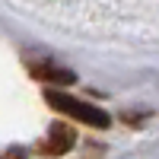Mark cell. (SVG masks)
<instances>
[{"mask_svg": "<svg viewBox=\"0 0 159 159\" xmlns=\"http://www.w3.org/2000/svg\"><path fill=\"white\" fill-rule=\"evenodd\" d=\"M7 159H25V156H19V153H10V156H7Z\"/></svg>", "mask_w": 159, "mask_h": 159, "instance_id": "3957f363", "label": "cell"}, {"mask_svg": "<svg viewBox=\"0 0 159 159\" xmlns=\"http://www.w3.org/2000/svg\"><path fill=\"white\" fill-rule=\"evenodd\" d=\"M73 140H76L73 127H67V124H54V127L48 130V137L38 143V150H42L45 156H64V153L73 147Z\"/></svg>", "mask_w": 159, "mask_h": 159, "instance_id": "7a4b0ae2", "label": "cell"}, {"mask_svg": "<svg viewBox=\"0 0 159 159\" xmlns=\"http://www.w3.org/2000/svg\"><path fill=\"white\" fill-rule=\"evenodd\" d=\"M48 102L54 105V108L67 111L70 118H76V121L92 124V127H108V121H111L102 108H96V105H89V102H80V99H70V96H64V92H48Z\"/></svg>", "mask_w": 159, "mask_h": 159, "instance_id": "6da1fadb", "label": "cell"}]
</instances>
